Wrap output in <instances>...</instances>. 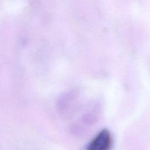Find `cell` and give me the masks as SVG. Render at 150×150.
Returning a JSON list of instances; mask_svg holds the SVG:
<instances>
[{"label": "cell", "mask_w": 150, "mask_h": 150, "mask_svg": "<svg viewBox=\"0 0 150 150\" xmlns=\"http://www.w3.org/2000/svg\"><path fill=\"white\" fill-rule=\"evenodd\" d=\"M112 139L107 129H103L91 140L87 150H111Z\"/></svg>", "instance_id": "cell-1"}]
</instances>
